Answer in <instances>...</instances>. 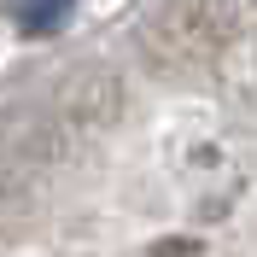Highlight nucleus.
<instances>
[{"label": "nucleus", "instance_id": "obj_1", "mask_svg": "<svg viewBox=\"0 0 257 257\" xmlns=\"http://www.w3.org/2000/svg\"><path fill=\"white\" fill-rule=\"evenodd\" d=\"M70 6L76 0H12V18L24 35H53V30H64Z\"/></svg>", "mask_w": 257, "mask_h": 257}]
</instances>
